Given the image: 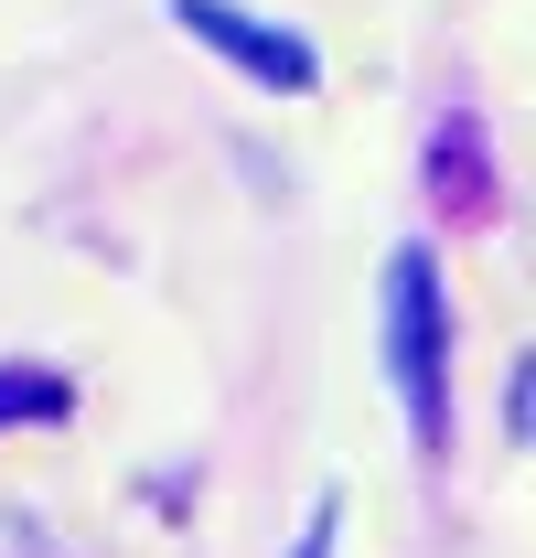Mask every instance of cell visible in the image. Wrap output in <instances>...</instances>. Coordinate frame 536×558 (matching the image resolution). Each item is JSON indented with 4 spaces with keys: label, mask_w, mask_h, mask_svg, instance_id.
Masks as SVG:
<instances>
[{
    "label": "cell",
    "mask_w": 536,
    "mask_h": 558,
    "mask_svg": "<svg viewBox=\"0 0 536 558\" xmlns=\"http://www.w3.org/2000/svg\"><path fill=\"white\" fill-rule=\"evenodd\" d=\"M515 440H536V354H526V376H515Z\"/></svg>",
    "instance_id": "4"
},
{
    "label": "cell",
    "mask_w": 536,
    "mask_h": 558,
    "mask_svg": "<svg viewBox=\"0 0 536 558\" xmlns=\"http://www.w3.org/2000/svg\"><path fill=\"white\" fill-rule=\"evenodd\" d=\"M172 22H183L194 44H215L226 65H247L258 86H279V97H312V86H322L312 44L279 33V22H258V11H236V0H172Z\"/></svg>",
    "instance_id": "2"
},
{
    "label": "cell",
    "mask_w": 536,
    "mask_h": 558,
    "mask_svg": "<svg viewBox=\"0 0 536 558\" xmlns=\"http://www.w3.org/2000/svg\"><path fill=\"white\" fill-rule=\"evenodd\" d=\"M11 418H65V376H44V365H0V429Z\"/></svg>",
    "instance_id": "3"
},
{
    "label": "cell",
    "mask_w": 536,
    "mask_h": 558,
    "mask_svg": "<svg viewBox=\"0 0 536 558\" xmlns=\"http://www.w3.org/2000/svg\"><path fill=\"white\" fill-rule=\"evenodd\" d=\"M387 365H398L407 429L440 440V269H429V247L387 258Z\"/></svg>",
    "instance_id": "1"
}]
</instances>
